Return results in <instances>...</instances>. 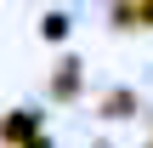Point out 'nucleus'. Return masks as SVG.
Returning a JSON list of instances; mask_svg holds the SVG:
<instances>
[{
  "label": "nucleus",
  "instance_id": "1",
  "mask_svg": "<svg viewBox=\"0 0 153 148\" xmlns=\"http://www.w3.org/2000/svg\"><path fill=\"white\" fill-rule=\"evenodd\" d=\"M119 17L131 23V17H142V23H153V0H142V6H119Z\"/></svg>",
  "mask_w": 153,
  "mask_h": 148
},
{
  "label": "nucleus",
  "instance_id": "2",
  "mask_svg": "<svg viewBox=\"0 0 153 148\" xmlns=\"http://www.w3.org/2000/svg\"><path fill=\"white\" fill-rule=\"evenodd\" d=\"M34 148H45V143H34Z\"/></svg>",
  "mask_w": 153,
  "mask_h": 148
}]
</instances>
